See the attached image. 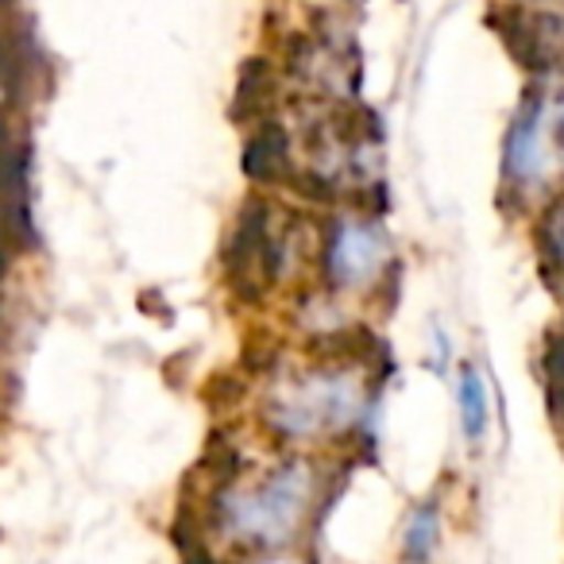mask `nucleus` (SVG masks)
I'll return each mask as SVG.
<instances>
[{"instance_id":"obj_1","label":"nucleus","mask_w":564,"mask_h":564,"mask_svg":"<svg viewBox=\"0 0 564 564\" xmlns=\"http://www.w3.org/2000/svg\"><path fill=\"white\" fill-rule=\"evenodd\" d=\"M314 499L310 464L291 460L274 468L259 487H232L220 495V525L251 549H282L302 530Z\"/></svg>"},{"instance_id":"obj_2","label":"nucleus","mask_w":564,"mask_h":564,"mask_svg":"<svg viewBox=\"0 0 564 564\" xmlns=\"http://www.w3.org/2000/svg\"><path fill=\"white\" fill-rule=\"evenodd\" d=\"M368 410L364 387L348 371H314L286 383L271 399V422L286 437H322L352 430Z\"/></svg>"},{"instance_id":"obj_3","label":"nucleus","mask_w":564,"mask_h":564,"mask_svg":"<svg viewBox=\"0 0 564 564\" xmlns=\"http://www.w3.org/2000/svg\"><path fill=\"white\" fill-rule=\"evenodd\" d=\"M561 159V105L553 89H541L522 105L507 135V178L522 189L545 186Z\"/></svg>"},{"instance_id":"obj_4","label":"nucleus","mask_w":564,"mask_h":564,"mask_svg":"<svg viewBox=\"0 0 564 564\" xmlns=\"http://www.w3.org/2000/svg\"><path fill=\"white\" fill-rule=\"evenodd\" d=\"M391 248L387 236L368 220H340L329 240V279L340 291H364L383 274Z\"/></svg>"},{"instance_id":"obj_5","label":"nucleus","mask_w":564,"mask_h":564,"mask_svg":"<svg viewBox=\"0 0 564 564\" xmlns=\"http://www.w3.org/2000/svg\"><path fill=\"white\" fill-rule=\"evenodd\" d=\"M456 402H460V425L468 441H484L487 422H491V402H487L484 371L476 364L460 371V387H456Z\"/></svg>"},{"instance_id":"obj_6","label":"nucleus","mask_w":564,"mask_h":564,"mask_svg":"<svg viewBox=\"0 0 564 564\" xmlns=\"http://www.w3.org/2000/svg\"><path fill=\"white\" fill-rule=\"evenodd\" d=\"M437 533H441V522H437V507L425 502L410 514L406 522V561L410 564H425L437 549Z\"/></svg>"},{"instance_id":"obj_7","label":"nucleus","mask_w":564,"mask_h":564,"mask_svg":"<svg viewBox=\"0 0 564 564\" xmlns=\"http://www.w3.org/2000/svg\"><path fill=\"white\" fill-rule=\"evenodd\" d=\"M189 564H213V561H209V556H202V553H197V556H194V561H189Z\"/></svg>"}]
</instances>
